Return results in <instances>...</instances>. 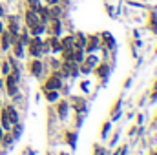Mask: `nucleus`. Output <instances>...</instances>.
<instances>
[{
	"mask_svg": "<svg viewBox=\"0 0 157 155\" xmlns=\"http://www.w3.org/2000/svg\"><path fill=\"white\" fill-rule=\"evenodd\" d=\"M59 88H60V78L55 75H51L44 84V89H59Z\"/></svg>",
	"mask_w": 157,
	"mask_h": 155,
	"instance_id": "39448f33",
	"label": "nucleus"
},
{
	"mask_svg": "<svg viewBox=\"0 0 157 155\" xmlns=\"http://www.w3.org/2000/svg\"><path fill=\"white\" fill-rule=\"evenodd\" d=\"M60 47L62 49H75V37H64L60 40Z\"/></svg>",
	"mask_w": 157,
	"mask_h": 155,
	"instance_id": "6e6552de",
	"label": "nucleus"
},
{
	"mask_svg": "<svg viewBox=\"0 0 157 155\" xmlns=\"http://www.w3.org/2000/svg\"><path fill=\"white\" fill-rule=\"evenodd\" d=\"M152 155H157V152H154V153H152Z\"/></svg>",
	"mask_w": 157,
	"mask_h": 155,
	"instance_id": "6ab92c4d",
	"label": "nucleus"
},
{
	"mask_svg": "<svg viewBox=\"0 0 157 155\" xmlns=\"http://www.w3.org/2000/svg\"><path fill=\"white\" fill-rule=\"evenodd\" d=\"M44 2H46L48 6H57V4H59L60 0H44Z\"/></svg>",
	"mask_w": 157,
	"mask_h": 155,
	"instance_id": "2eb2a0df",
	"label": "nucleus"
},
{
	"mask_svg": "<svg viewBox=\"0 0 157 155\" xmlns=\"http://www.w3.org/2000/svg\"><path fill=\"white\" fill-rule=\"evenodd\" d=\"M28 4H29V9H37L40 6V0H28Z\"/></svg>",
	"mask_w": 157,
	"mask_h": 155,
	"instance_id": "4468645a",
	"label": "nucleus"
},
{
	"mask_svg": "<svg viewBox=\"0 0 157 155\" xmlns=\"http://www.w3.org/2000/svg\"><path fill=\"white\" fill-rule=\"evenodd\" d=\"M46 99H48L49 102H55V100L59 99V91H57V89H46Z\"/></svg>",
	"mask_w": 157,
	"mask_h": 155,
	"instance_id": "9d476101",
	"label": "nucleus"
},
{
	"mask_svg": "<svg viewBox=\"0 0 157 155\" xmlns=\"http://www.w3.org/2000/svg\"><path fill=\"white\" fill-rule=\"evenodd\" d=\"M152 99H154V100H155V99H157V88H155V91L152 93Z\"/></svg>",
	"mask_w": 157,
	"mask_h": 155,
	"instance_id": "f3484780",
	"label": "nucleus"
},
{
	"mask_svg": "<svg viewBox=\"0 0 157 155\" xmlns=\"http://www.w3.org/2000/svg\"><path fill=\"white\" fill-rule=\"evenodd\" d=\"M9 71H11V66H9V62L6 60V62L2 64V73H4V75H9Z\"/></svg>",
	"mask_w": 157,
	"mask_h": 155,
	"instance_id": "ddd939ff",
	"label": "nucleus"
},
{
	"mask_svg": "<svg viewBox=\"0 0 157 155\" xmlns=\"http://www.w3.org/2000/svg\"><path fill=\"white\" fill-rule=\"evenodd\" d=\"M17 78H18L17 70H15L13 75H7V77H6V89H7L9 95H15V93H17Z\"/></svg>",
	"mask_w": 157,
	"mask_h": 155,
	"instance_id": "f03ea898",
	"label": "nucleus"
},
{
	"mask_svg": "<svg viewBox=\"0 0 157 155\" xmlns=\"http://www.w3.org/2000/svg\"><path fill=\"white\" fill-rule=\"evenodd\" d=\"M48 22H49V28H48L49 35L51 37H59L60 35V20L59 18H49Z\"/></svg>",
	"mask_w": 157,
	"mask_h": 155,
	"instance_id": "20e7f679",
	"label": "nucleus"
},
{
	"mask_svg": "<svg viewBox=\"0 0 157 155\" xmlns=\"http://www.w3.org/2000/svg\"><path fill=\"white\" fill-rule=\"evenodd\" d=\"M86 51H93L95 47H99V37H86Z\"/></svg>",
	"mask_w": 157,
	"mask_h": 155,
	"instance_id": "0eeeda50",
	"label": "nucleus"
},
{
	"mask_svg": "<svg viewBox=\"0 0 157 155\" xmlns=\"http://www.w3.org/2000/svg\"><path fill=\"white\" fill-rule=\"evenodd\" d=\"M66 110H68V104H66V102H60V104H59V115L64 117L66 115Z\"/></svg>",
	"mask_w": 157,
	"mask_h": 155,
	"instance_id": "f8f14e48",
	"label": "nucleus"
},
{
	"mask_svg": "<svg viewBox=\"0 0 157 155\" xmlns=\"http://www.w3.org/2000/svg\"><path fill=\"white\" fill-rule=\"evenodd\" d=\"M37 24H40V18H39V15H37V11L35 9H28L26 11V26L28 28H33Z\"/></svg>",
	"mask_w": 157,
	"mask_h": 155,
	"instance_id": "7ed1b4c3",
	"label": "nucleus"
},
{
	"mask_svg": "<svg viewBox=\"0 0 157 155\" xmlns=\"http://www.w3.org/2000/svg\"><path fill=\"white\" fill-rule=\"evenodd\" d=\"M48 13H49V18H60L62 17V9L59 6H49L48 7Z\"/></svg>",
	"mask_w": 157,
	"mask_h": 155,
	"instance_id": "1a4fd4ad",
	"label": "nucleus"
},
{
	"mask_svg": "<svg viewBox=\"0 0 157 155\" xmlns=\"http://www.w3.org/2000/svg\"><path fill=\"white\" fill-rule=\"evenodd\" d=\"M97 75H99V77H106V75H108V66H106V64H101V66L97 68Z\"/></svg>",
	"mask_w": 157,
	"mask_h": 155,
	"instance_id": "9b49d317",
	"label": "nucleus"
},
{
	"mask_svg": "<svg viewBox=\"0 0 157 155\" xmlns=\"http://www.w3.org/2000/svg\"><path fill=\"white\" fill-rule=\"evenodd\" d=\"M18 122V113H17V110L13 108V106H6L4 110H2V128L6 130V131H9L11 128H13V124H17Z\"/></svg>",
	"mask_w": 157,
	"mask_h": 155,
	"instance_id": "f257e3e1",
	"label": "nucleus"
},
{
	"mask_svg": "<svg viewBox=\"0 0 157 155\" xmlns=\"http://www.w3.org/2000/svg\"><path fill=\"white\" fill-rule=\"evenodd\" d=\"M108 130H110V124H104V130H102V137L106 135V131H108Z\"/></svg>",
	"mask_w": 157,
	"mask_h": 155,
	"instance_id": "dca6fc26",
	"label": "nucleus"
},
{
	"mask_svg": "<svg viewBox=\"0 0 157 155\" xmlns=\"http://www.w3.org/2000/svg\"><path fill=\"white\" fill-rule=\"evenodd\" d=\"M4 31V24H2V18H0V33Z\"/></svg>",
	"mask_w": 157,
	"mask_h": 155,
	"instance_id": "a211bd4d",
	"label": "nucleus"
},
{
	"mask_svg": "<svg viewBox=\"0 0 157 155\" xmlns=\"http://www.w3.org/2000/svg\"><path fill=\"white\" fill-rule=\"evenodd\" d=\"M29 71H31V75L40 77V73H42V62L40 60H31L29 62Z\"/></svg>",
	"mask_w": 157,
	"mask_h": 155,
	"instance_id": "423d86ee",
	"label": "nucleus"
}]
</instances>
